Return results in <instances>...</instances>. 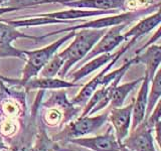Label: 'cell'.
<instances>
[{"label": "cell", "mask_w": 161, "mask_h": 151, "mask_svg": "<svg viewBox=\"0 0 161 151\" xmlns=\"http://www.w3.org/2000/svg\"><path fill=\"white\" fill-rule=\"evenodd\" d=\"M121 151H132V150L128 149L127 147H125L124 145H122V144H121Z\"/></svg>", "instance_id": "obj_26"}, {"label": "cell", "mask_w": 161, "mask_h": 151, "mask_svg": "<svg viewBox=\"0 0 161 151\" xmlns=\"http://www.w3.org/2000/svg\"><path fill=\"white\" fill-rule=\"evenodd\" d=\"M129 24L130 23H124L106 29V32L103 36L98 40V42L94 45L93 48L90 50V53L80 60V63L85 64L89 59L98 57L100 54L112 53L116 48H118L124 42L122 30Z\"/></svg>", "instance_id": "obj_8"}, {"label": "cell", "mask_w": 161, "mask_h": 151, "mask_svg": "<svg viewBox=\"0 0 161 151\" xmlns=\"http://www.w3.org/2000/svg\"><path fill=\"white\" fill-rule=\"evenodd\" d=\"M121 144L132 151H156L153 130L149 127L145 120L135 129L131 130L130 135L127 136Z\"/></svg>", "instance_id": "obj_9"}, {"label": "cell", "mask_w": 161, "mask_h": 151, "mask_svg": "<svg viewBox=\"0 0 161 151\" xmlns=\"http://www.w3.org/2000/svg\"><path fill=\"white\" fill-rule=\"evenodd\" d=\"M116 54H117V52L108 53L100 54L98 57H95L93 59H89L88 62H86L84 64L82 68H80L79 70H75V72L69 75V78L72 80L70 82L77 83L78 81L84 79L85 77H87V76H89L90 74L94 73L95 70H97L100 68L104 67V65H106L110 60H112L116 57Z\"/></svg>", "instance_id": "obj_17"}, {"label": "cell", "mask_w": 161, "mask_h": 151, "mask_svg": "<svg viewBox=\"0 0 161 151\" xmlns=\"http://www.w3.org/2000/svg\"><path fill=\"white\" fill-rule=\"evenodd\" d=\"M105 32L106 29H80L75 32L70 44L58 53L64 60L63 68L58 74L59 79L64 78L69 70L90 53Z\"/></svg>", "instance_id": "obj_2"}, {"label": "cell", "mask_w": 161, "mask_h": 151, "mask_svg": "<svg viewBox=\"0 0 161 151\" xmlns=\"http://www.w3.org/2000/svg\"><path fill=\"white\" fill-rule=\"evenodd\" d=\"M19 38L40 40L45 38L42 36H33L23 32H20L12 25L2 21L0 19V59L1 58H17L20 59H25V55L22 49L14 48L12 42Z\"/></svg>", "instance_id": "obj_5"}, {"label": "cell", "mask_w": 161, "mask_h": 151, "mask_svg": "<svg viewBox=\"0 0 161 151\" xmlns=\"http://www.w3.org/2000/svg\"><path fill=\"white\" fill-rule=\"evenodd\" d=\"M57 148V144L52 138L48 137L45 124H43L42 119H40L37 124V130L34 142L30 151H55Z\"/></svg>", "instance_id": "obj_19"}, {"label": "cell", "mask_w": 161, "mask_h": 151, "mask_svg": "<svg viewBox=\"0 0 161 151\" xmlns=\"http://www.w3.org/2000/svg\"><path fill=\"white\" fill-rule=\"evenodd\" d=\"M151 88L148 90L147 95V105H146V111H145V118L147 119L150 114L152 113L155 106L159 102V99L161 97V70H157L155 73L154 77L151 80Z\"/></svg>", "instance_id": "obj_21"}, {"label": "cell", "mask_w": 161, "mask_h": 151, "mask_svg": "<svg viewBox=\"0 0 161 151\" xmlns=\"http://www.w3.org/2000/svg\"><path fill=\"white\" fill-rule=\"evenodd\" d=\"M160 21H161V15H160V9H158L157 11L149 14L147 17L141 19L132 28L129 29V31L123 33L124 40H129V39L137 40L139 37L143 36V35L152 31L154 28L158 27Z\"/></svg>", "instance_id": "obj_16"}, {"label": "cell", "mask_w": 161, "mask_h": 151, "mask_svg": "<svg viewBox=\"0 0 161 151\" xmlns=\"http://www.w3.org/2000/svg\"><path fill=\"white\" fill-rule=\"evenodd\" d=\"M158 9H160V3H154L153 5L148 7H144V8H140L138 10H133V11H124L120 14H116L112 16H109V15H106L105 17L92 20V21L89 22H85V23H80V24H75L73 26H69L67 28H63L57 30V31L50 32L44 34V37H49L53 36V35H57L63 32H68V31H77L80 29H107L109 27L112 26H117L120 24H124V23H132L135 20L139 19L141 16H145L147 14H151L155 11H157Z\"/></svg>", "instance_id": "obj_3"}, {"label": "cell", "mask_w": 161, "mask_h": 151, "mask_svg": "<svg viewBox=\"0 0 161 151\" xmlns=\"http://www.w3.org/2000/svg\"><path fill=\"white\" fill-rule=\"evenodd\" d=\"M137 55L139 63L145 64V74L150 78V80H152L155 73L157 72V70H159V65L161 63L160 45L151 44Z\"/></svg>", "instance_id": "obj_18"}, {"label": "cell", "mask_w": 161, "mask_h": 151, "mask_svg": "<svg viewBox=\"0 0 161 151\" xmlns=\"http://www.w3.org/2000/svg\"><path fill=\"white\" fill-rule=\"evenodd\" d=\"M127 0H63V6L88 10H122L126 11Z\"/></svg>", "instance_id": "obj_12"}, {"label": "cell", "mask_w": 161, "mask_h": 151, "mask_svg": "<svg viewBox=\"0 0 161 151\" xmlns=\"http://www.w3.org/2000/svg\"><path fill=\"white\" fill-rule=\"evenodd\" d=\"M150 82H151L150 78L145 74L142 82H141V86H140L139 92L137 94V97H136L135 101L133 102L132 122H131L130 131L135 129L145 118L146 105H147V95H148Z\"/></svg>", "instance_id": "obj_13"}, {"label": "cell", "mask_w": 161, "mask_h": 151, "mask_svg": "<svg viewBox=\"0 0 161 151\" xmlns=\"http://www.w3.org/2000/svg\"><path fill=\"white\" fill-rule=\"evenodd\" d=\"M52 96L53 97H50L47 102L43 103V106L47 108L53 107L58 109L64 115L63 125L68 124L69 121H72L80 111V108L77 107L72 102H69L67 95H65V92H64V91L53 93Z\"/></svg>", "instance_id": "obj_14"}, {"label": "cell", "mask_w": 161, "mask_h": 151, "mask_svg": "<svg viewBox=\"0 0 161 151\" xmlns=\"http://www.w3.org/2000/svg\"><path fill=\"white\" fill-rule=\"evenodd\" d=\"M75 31H69V33L64 34L63 37L57 39L55 42H53V43H50L44 48L35 49V50H23L25 59H26V64H25L24 68L22 70L21 78L16 80V79L4 78L0 76V79H1L3 83L14 85V86H21L22 87L29 79L37 77L42 69L48 63V60L58 53V48L62 47L65 42H68L70 38H73L75 36Z\"/></svg>", "instance_id": "obj_1"}, {"label": "cell", "mask_w": 161, "mask_h": 151, "mask_svg": "<svg viewBox=\"0 0 161 151\" xmlns=\"http://www.w3.org/2000/svg\"><path fill=\"white\" fill-rule=\"evenodd\" d=\"M3 1V0H0V2H2Z\"/></svg>", "instance_id": "obj_27"}, {"label": "cell", "mask_w": 161, "mask_h": 151, "mask_svg": "<svg viewBox=\"0 0 161 151\" xmlns=\"http://www.w3.org/2000/svg\"><path fill=\"white\" fill-rule=\"evenodd\" d=\"M22 87L26 90H60V89H68V88H75L80 87V84L73 83L70 81H65L59 78H37L34 77L29 79Z\"/></svg>", "instance_id": "obj_15"}, {"label": "cell", "mask_w": 161, "mask_h": 151, "mask_svg": "<svg viewBox=\"0 0 161 151\" xmlns=\"http://www.w3.org/2000/svg\"><path fill=\"white\" fill-rule=\"evenodd\" d=\"M143 78H139L137 80H134L132 82L129 83H125L122 85H117L115 87L113 94H112V98L110 101V107L111 108H119L122 107L127 96L132 92V91L137 87L139 84H141Z\"/></svg>", "instance_id": "obj_20"}, {"label": "cell", "mask_w": 161, "mask_h": 151, "mask_svg": "<svg viewBox=\"0 0 161 151\" xmlns=\"http://www.w3.org/2000/svg\"><path fill=\"white\" fill-rule=\"evenodd\" d=\"M0 151H8V146L5 144L4 139L1 135H0Z\"/></svg>", "instance_id": "obj_25"}, {"label": "cell", "mask_w": 161, "mask_h": 151, "mask_svg": "<svg viewBox=\"0 0 161 151\" xmlns=\"http://www.w3.org/2000/svg\"><path fill=\"white\" fill-rule=\"evenodd\" d=\"M16 10H18V9L15 8V7H3V6H0V15H2L4 13L11 12V11H16Z\"/></svg>", "instance_id": "obj_24"}, {"label": "cell", "mask_w": 161, "mask_h": 151, "mask_svg": "<svg viewBox=\"0 0 161 151\" xmlns=\"http://www.w3.org/2000/svg\"><path fill=\"white\" fill-rule=\"evenodd\" d=\"M63 0H3L0 2V6L3 7H15L19 9L31 7L34 5L47 4V3H59Z\"/></svg>", "instance_id": "obj_22"}, {"label": "cell", "mask_w": 161, "mask_h": 151, "mask_svg": "<svg viewBox=\"0 0 161 151\" xmlns=\"http://www.w3.org/2000/svg\"><path fill=\"white\" fill-rule=\"evenodd\" d=\"M111 128L107 133L95 137H79L70 139L69 142L82 146L93 151H121V143L117 140Z\"/></svg>", "instance_id": "obj_10"}, {"label": "cell", "mask_w": 161, "mask_h": 151, "mask_svg": "<svg viewBox=\"0 0 161 151\" xmlns=\"http://www.w3.org/2000/svg\"><path fill=\"white\" fill-rule=\"evenodd\" d=\"M34 109L30 117H25L23 121H19L21 126L15 137H10L9 142L10 146L8 151H30L33 145L35 135H36L37 124L36 113H37V103L35 102Z\"/></svg>", "instance_id": "obj_6"}, {"label": "cell", "mask_w": 161, "mask_h": 151, "mask_svg": "<svg viewBox=\"0 0 161 151\" xmlns=\"http://www.w3.org/2000/svg\"><path fill=\"white\" fill-rule=\"evenodd\" d=\"M109 112L100 114L97 116H84L75 121L69 122L67 126L55 134L52 138L54 142L57 141H69L70 139L83 137L98 131L108 121Z\"/></svg>", "instance_id": "obj_4"}, {"label": "cell", "mask_w": 161, "mask_h": 151, "mask_svg": "<svg viewBox=\"0 0 161 151\" xmlns=\"http://www.w3.org/2000/svg\"><path fill=\"white\" fill-rule=\"evenodd\" d=\"M132 110L133 103L126 106V107L119 108H111L109 112L108 120L112 124L114 129V134L120 143L127 137L131 128V122H132Z\"/></svg>", "instance_id": "obj_11"}, {"label": "cell", "mask_w": 161, "mask_h": 151, "mask_svg": "<svg viewBox=\"0 0 161 151\" xmlns=\"http://www.w3.org/2000/svg\"><path fill=\"white\" fill-rule=\"evenodd\" d=\"M63 64H64L63 59L60 58V55L58 53H55L39 72L40 77L55 78V76H58L60 69L63 68Z\"/></svg>", "instance_id": "obj_23"}, {"label": "cell", "mask_w": 161, "mask_h": 151, "mask_svg": "<svg viewBox=\"0 0 161 151\" xmlns=\"http://www.w3.org/2000/svg\"><path fill=\"white\" fill-rule=\"evenodd\" d=\"M136 42V39H129L127 40V44L124 45L122 48H120L118 52H117V54H116V57L110 60V62L105 65V68L101 70V72L96 76L95 78H93L92 80L90 81L88 84H86L85 86H83L82 90L80 91V92L77 94V96L70 101L75 106H80L83 105L85 106L86 103L88 102V100L90 99L91 96L93 95V93L95 92L96 90H97L100 85H101V82H102V80L104 78V76L107 74L109 70H111V68L113 67V65L117 63V60L122 57V55L127 52V50L132 47V45Z\"/></svg>", "instance_id": "obj_7"}]
</instances>
